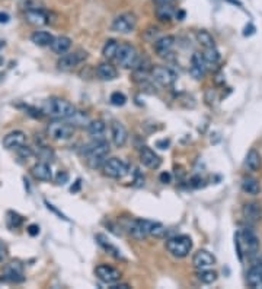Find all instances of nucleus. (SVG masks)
I'll return each mask as SVG.
<instances>
[{
  "instance_id": "obj_47",
  "label": "nucleus",
  "mask_w": 262,
  "mask_h": 289,
  "mask_svg": "<svg viewBox=\"0 0 262 289\" xmlns=\"http://www.w3.org/2000/svg\"><path fill=\"white\" fill-rule=\"evenodd\" d=\"M153 1L159 6V4H168V3H172L174 0H153Z\"/></svg>"
},
{
  "instance_id": "obj_14",
  "label": "nucleus",
  "mask_w": 262,
  "mask_h": 289,
  "mask_svg": "<svg viewBox=\"0 0 262 289\" xmlns=\"http://www.w3.org/2000/svg\"><path fill=\"white\" fill-rule=\"evenodd\" d=\"M26 143V134L22 130H13L3 137V146L7 151H18Z\"/></svg>"
},
{
  "instance_id": "obj_43",
  "label": "nucleus",
  "mask_w": 262,
  "mask_h": 289,
  "mask_svg": "<svg viewBox=\"0 0 262 289\" xmlns=\"http://www.w3.org/2000/svg\"><path fill=\"white\" fill-rule=\"evenodd\" d=\"M159 180H161V183H163V184H169V183H171V180H172V176H171L169 173L163 171V173L159 176Z\"/></svg>"
},
{
  "instance_id": "obj_25",
  "label": "nucleus",
  "mask_w": 262,
  "mask_h": 289,
  "mask_svg": "<svg viewBox=\"0 0 262 289\" xmlns=\"http://www.w3.org/2000/svg\"><path fill=\"white\" fill-rule=\"evenodd\" d=\"M50 47H51V50H53L56 54H60V56H61V54L67 53V51L72 48V40H70L69 37L61 35V37L54 38Z\"/></svg>"
},
{
  "instance_id": "obj_8",
  "label": "nucleus",
  "mask_w": 262,
  "mask_h": 289,
  "mask_svg": "<svg viewBox=\"0 0 262 289\" xmlns=\"http://www.w3.org/2000/svg\"><path fill=\"white\" fill-rule=\"evenodd\" d=\"M136 25H137V19L134 16V13H121L118 15L112 23H111V29L114 32H118V34H131L134 29H136Z\"/></svg>"
},
{
  "instance_id": "obj_2",
  "label": "nucleus",
  "mask_w": 262,
  "mask_h": 289,
  "mask_svg": "<svg viewBox=\"0 0 262 289\" xmlns=\"http://www.w3.org/2000/svg\"><path fill=\"white\" fill-rule=\"evenodd\" d=\"M83 154H85L87 165L90 168H93V170H96L99 167L102 168V165L106 161V156L109 154V143L103 139L95 140L90 145H87Z\"/></svg>"
},
{
  "instance_id": "obj_6",
  "label": "nucleus",
  "mask_w": 262,
  "mask_h": 289,
  "mask_svg": "<svg viewBox=\"0 0 262 289\" xmlns=\"http://www.w3.org/2000/svg\"><path fill=\"white\" fill-rule=\"evenodd\" d=\"M103 176L115 180H121L128 174V164L120 158H108L102 165Z\"/></svg>"
},
{
  "instance_id": "obj_34",
  "label": "nucleus",
  "mask_w": 262,
  "mask_h": 289,
  "mask_svg": "<svg viewBox=\"0 0 262 289\" xmlns=\"http://www.w3.org/2000/svg\"><path fill=\"white\" fill-rule=\"evenodd\" d=\"M197 41H198L204 48L216 47L213 35H211L208 31H205V29H200V31H197Z\"/></svg>"
},
{
  "instance_id": "obj_9",
  "label": "nucleus",
  "mask_w": 262,
  "mask_h": 289,
  "mask_svg": "<svg viewBox=\"0 0 262 289\" xmlns=\"http://www.w3.org/2000/svg\"><path fill=\"white\" fill-rule=\"evenodd\" d=\"M152 79L163 88H169L176 82V73L166 66H152Z\"/></svg>"
},
{
  "instance_id": "obj_31",
  "label": "nucleus",
  "mask_w": 262,
  "mask_h": 289,
  "mask_svg": "<svg viewBox=\"0 0 262 289\" xmlns=\"http://www.w3.org/2000/svg\"><path fill=\"white\" fill-rule=\"evenodd\" d=\"M202 57H204V62L208 66H216L219 62H220V53L216 47H208V48H204V53H202Z\"/></svg>"
},
{
  "instance_id": "obj_48",
  "label": "nucleus",
  "mask_w": 262,
  "mask_h": 289,
  "mask_svg": "<svg viewBox=\"0 0 262 289\" xmlns=\"http://www.w3.org/2000/svg\"><path fill=\"white\" fill-rule=\"evenodd\" d=\"M125 289L128 288V285H125V284H121V285H112V289Z\"/></svg>"
},
{
  "instance_id": "obj_29",
  "label": "nucleus",
  "mask_w": 262,
  "mask_h": 289,
  "mask_svg": "<svg viewBox=\"0 0 262 289\" xmlns=\"http://www.w3.org/2000/svg\"><path fill=\"white\" fill-rule=\"evenodd\" d=\"M96 241H98V244L106 251V253H109L111 256H114L115 259H122V256H121V251L114 245V244H111L109 243V240H106V237L105 235H96Z\"/></svg>"
},
{
  "instance_id": "obj_1",
  "label": "nucleus",
  "mask_w": 262,
  "mask_h": 289,
  "mask_svg": "<svg viewBox=\"0 0 262 289\" xmlns=\"http://www.w3.org/2000/svg\"><path fill=\"white\" fill-rule=\"evenodd\" d=\"M42 112L45 115H50L51 118H56V120H66V118H72L76 114V108L67 99L53 96L44 102Z\"/></svg>"
},
{
  "instance_id": "obj_19",
  "label": "nucleus",
  "mask_w": 262,
  "mask_h": 289,
  "mask_svg": "<svg viewBox=\"0 0 262 289\" xmlns=\"http://www.w3.org/2000/svg\"><path fill=\"white\" fill-rule=\"evenodd\" d=\"M246 284L254 289H262V259L255 262L246 273Z\"/></svg>"
},
{
  "instance_id": "obj_10",
  "label": "nucleus",
  "mask_w": 262,
  "mask_h": 289,
  "mask_svg": "<svg viewBox=\"0 0 262 289\" xmlns=\"http://www.w3.org/2000/svg\"><path fill=\"white\" fill-rule=\"evenodd\" d=\"M153 221L149 219H133L127 228L128 234L136 238V240H144L147 237H150V231L153 226Z\"/></svg>"
},
{
  "instance_id": "obj_17",
  "label": "nucleus",
  "mask_w": 262,
  "mask_h": 289,
  "mask_svg": "<svg viewBox=\"0 0 262 289\" xmlns=\"http://www.w3.org/2000/svg\"><path fill=\"white\" fill-rule=\"evenodd\" d=\"M216 263V257L207 251V250H198L194 256H192V265L197 270L201 269H210L211 266H214Z\"/></svg>"
},
{
  "instance_id": "obj_44",
  "label": "nucleus",
  "mask_w": 262,
  "mask_h": 289,
  "mask_svg": "<svg viewBox=\"0 0 262 289\" xmlns=\"http://www.w3.org/2000/svg\"><path fill=\"white\" fill-rule=\"evenodd\" d=\"M191 186H192V187H201V186H202V178L194 177V178L191 180Z\"/></svg>"
},
{
  "instance_id": "obj_24",
  "label": "nucleus",
  "mask_w": 262,
  "mask_h": 289,
  "mask_svg": "<svg viewBox=\"0 0 262 289\" xmlns=\"http://www.w3.org/2000/svg\"><path fill=\"white\" fill-rule=\"evenodd\" d=\"M25 18H26V21H28L29 23H32V25L41 26V25L48 23V15H47V12H44L42 9H29V10L26 12Z\"/></svg>"
},
{
  "instance_id": "obj_30",
  "label": "nucleus",
  "mask_w": 262,
  "mask_h": 289,
  "mask_svg": "<svg viewBox=\"0 0 262 289\" xmlns=\"http://www.w3.org/2000/svg\"><path fill=\"white\" fill-rule=\"evenodd\" d=\"M105 129H106V126H105V123L102 120H92L87 124V132L95 139L102 137V134L105 133Z\"/></svg>"
},
{
  "instance_id": "obj_23",
  "label": "nucleus",
  "mask_w": 262,
  "mask_h": 289,
  "mask_svg": "<svg viewBox=\"0 0 262 289\" xmlns=\"http://www.w3.org/2000/svg\"><path fill=\"white\" fill-rule=\"evenodd\" d=\"M96 75L101 81H114L118 76V72L115 69V66H112L111 63H101L96 67Z\"/></svg>"
},
{
  "instance_id": "obj_41",
  "label": "nucleus",
  "mask_w": 262,
  "mask_h": 289,
  "mask_svg": "<svg viewBox=\"0 0 262 289\" xmlns=\"http://www.w3.org/2000/svg\"><path fill=\"white\" fill-rule=\"evenodd\" d=\"M26 232H28L31 237H37V235L40 234V226L35 225V223H31V225L26 228Z\"/></svg>"
},
{
  "instance_id": "obj_33",
  "label": "nucleus",
  "mask_w": 262,
  "mask_h": 289,
  "mask_svg": "<svg viewBox=\"0 0 262 289\" xmlns=\"http://www.w3.org/2000/svg\"><path fill=\"white\" fill-rule=\"evenodd\" d=\"M118 47H120V43L117 40H108L102 48V56L106 59V60H112L115 59L117 56V51H118Z\"/></svg>"
},
{
  "instance_id": "obj_3",
  "label": "nucleus",
  "mask_w": 262,
  "mask_h": 289,
  "mask_svg": "<svg viewBox=\"0 0 262 289\" xmlns=\"http://www.w3.org/2000/svg\"><path fill=\"white\" fill-rule=\"evenodd\" d=\"M192 245V240L188 235H176L166 241V250L176 259H185L191 253Z\"/></svg>"
},
{
  "instance_id": "obj_5",
  "label": "nucleus",
  "mask_w": 262,
  "mask_h": 289,
  "mask_svg": "<svg viewBox=\"0 0 262 289\" xmlns=\"http://www.w3.org/2000/svg\"><path fill=\"white\" fill-rule=\"evenodd\" d=\"M238 237H239V241H241L243 254H246L249 259L258 256V251H260V240H258L257 234L251 228H245L242 232L238 234Z\"/></svg>"
},
{
  "instance_id": "obj_27",
  "label": "nucleus",
  "mask_w": 262,
  "mask_h": 289,
  "mask_svg": "<svg viewBox=\"0 0 262 289\" xmlns=\"http://www.w3.org/2000/svg\"><path fill=\"white\" fill-rule=\"evenodd\" d=\"M53 40H54L53 34H50L47 31H35L31 35V41L38 47H48V45H51Z\"/></svg>"
},
{
  "instance_id": "obj_38",
  "label": "nucleus",
  "mask_w": 262,
  "mask_h": 289,
  "mask_svg": "<svg viewBox=\"0 0 262 289\" xmlns=\"http://www.w3.org/2000/svg\"><path fill=\"white\" fill-rule=\"evenodd\" d=\"M166 234V228L161 223V222H155L150 231V237H156V238H162Z\"/></svg>"
},
{
  "instance_id": "obj_46",
  "label": "nucleus",
  "mask_w": 262,
  "mask_h": 289,
  "mask_svg": "<svg viewBox=\"0 0 262 289\" xmlns=\"http://www.w3.org/2000/svg\"><path fill=\"white\" fill-rule=\"evenodd\" d=\"M156 145H158V148H161V149H168V146H169V140H159Z\"/></svg>"
},
{
  "instance_id": "obj_37",
  "label": "nucleus",
  "mask_w": 262,
  "mask_h": 289,
  "mask_svg": "<svg viewBox=\"0 0 262 289\" xmlns=\"http://www.w3.org/2000/svg\"><path fill=\"white\" fill-rule=\"evenodd\" d=\"M109 101H111V104L115 105V107H122V105H125V102H127V96L124 95L122 92H112Z\"/></svg>"
},
{
  "instance_id": "obj_42",
  "label": "nucleus",
  "mask_w": 262,
  "mask_h": 289,
  "mask_svg": "<svg viewBox=\"0 0 262 289\" xmlns=\"http://www.w3.org/2000/svg\"><path fill=\"white\" fill-rule=\"evenodd\" d=\"M6 257H7V245L3 241H0V263L4 262Z\"/></svg>"
},
{
  "instance_id": "obj_40",
  "label": "nucleus",
  "mask_w": 262,
  "mask_h": 289,
  "mask_svg": "<svg viewBox=\"0 0 262 289\" xmlns=\"http://www.w3.org/2000/svg\"><path fill=\"white\" fill-rule=\"evenodd\" d=\"M18 154H19V156L20 158H23V159H28L31 155H32V151H31V148H28V146H22V148H19L18 149Z\"/></svg>"
},
{
  "instance_id": "obj_21",
  "label": "nucleus",
  "mask_w": 262,
  "mask_h": 289,
  "mask_svg": "<svg viewBox=\"0 0 262 289\" xmlns=\"http://www.w3.org/2000/svg\"><path fill=\"white\" fill-rule=\"evenodd\" d=\"M243 216L248 222H258L262 216L261 204L257 201H249L243 206Z\"/></svg>"
},
{
  "instance_id": "obj_39",
  "label": "nucleus",
  "mask_w": 262,
  "mask_h": 289,
  "mask_svg": "<svg viewBox=\"0 0 262 289\" xmlns=\"http://www.w3.org/2000/svg\"><path fill=\"white\" fill-rule=\"evenodd\" d=\"M69 180H70V176L66 171H59L57 176H56V183L59 186H63V184L69 183Z\"/></svg>"
},
{
  "instance_id": "obj_28",
  "label": "nucleus",
  "mask_w": 262,
  "mask_h": 289,
  "mask_svg": "<svg viewBox=\"0 0 262 289\" xmlns=\"http://www.w3.org/2000/svg\"><path fill=\"white\" fill-rule=\"evenodd\" d=\"M242 190L249 194V196H257L261 192V186H260V181L254 177H245L242 180Z\"/></svg>"
},
{
  "instance_id": "obj_22",
  "label": "nucleus",
  "mask_w": 262,
  "mask_h": 289,
  "mask_svg": "<svg viewBox=\"0 0 262 289\" xmlns=\"http://www.w3.org/2000/svg\"><path fill=\"white\" fill-rule=\"evenodd\" d=\"M175 45V37L172 35H165V37H161L155 41V50L159 56H165V54H169L171 50L174 48Z\"/></svg>"
},
{
  "instance_id": "obj_18",
  "label": "nucleus",
  "mask_w": 262,
  "mask_h": 289,
  "mask_svg": "<svg viewBox=\"0 0 262 289\" xmlns=\"http://www.w3.org/2000/svg\"><path fill=\"white\" fill-rule=\"evenodd\" d=\"M111 137H112V143L117 148L125 146V143L128 140V133H127L125 126L122 123H120V121H112V124H111Z\"/></svg>"
},
{
  "instance_id": "obj_49",
  "label": "nucleus",
  "mask_w": 262,
  "mask_h": 289,
  "mask_svg": "<svg viewBox=\"0 0 262 289\" xmlns=\"http://www.w3.org/2000/svg\"><path fill=\"white\" fill-rule=\"evenodd\" d=\"M79 187H81V181L78 180V181H76V187H72L70 190H72V193H75V192H78V190H79Z\"/></svg>"
},
{
  "instance_id": "obj_20",
  "label": "nucleus",
  "mask_w": 262,
  "mask_h": 289,
  "mask_svg": "<svg viewBox=\"0 0 262 289\" xmlns=\"http://www.w3.org/2000/svg\"><path fill=\"white\" fill-rule=\"evenodd\" d=\"M31 174L38 181H51L53 180V171L47 162H37L31 168Z\"/></svg>"
},
{
  "instance_id": "obj_45",
  "label": "nucleus",
  "mask_w": 262,
  "mask_h": 289,
  "mask_svg": "<svg viewBox=\"0 0 262 289\" xmlns=\"http://www.w3.org/2000/svg\"><path fill=\"white\" fill-rule=\"evenodd\" d=\"M10 21V16L4 12H0V23H7Z\"/></svg>"
},
{
  "instance_id": "obj_7",
  "label": "nucleus",
  "mask_w": 262,
  "mask_h": 289,
  "mask_svg": "<svg viewBox=\"0 0 262 289\" xmlns=\"http://www.w3.org/2000/svg\"><path fill=\"white\" fill-rule=\"evenodd\" d=\"M115 60L124 69H134L139 62V53L131 44H120Z\"/></svg>"
},
{
  "instance_id": "obj_16",
  "label": "nucleus",
  "mask_w": 262,
  "mask_h": 289,
  "mask_svg": "<svg viewBox=\"0 0 262 289\" xmlns=\"http://www.w3.org/2000/svg\"><path fill=\"white\" fill-rule=\"evenodd\" d=\"M207 72V65L204 62V57L201 53H194L191 57V67H189V75L195 79V81H201L204 79Z\"/></svg>"
},
{
  "instance_id": "obj_36",
  "label": "nucleus",
  "mask_w": 262,
  "mask_h": 289,
  "mask_svg": "<svg viewBox=\"0 0 262 289\" xmlns=\"http://www.w3.org/2000/svg\"><path fill=\"white\" fill-rule=\"evenodd\" d=\"M6 222H7V226H9V228L15 229V228H19V226L22 225L23 218H22L19 213H16V212H12V210H10V212H7Z\"/></svg>"
},
{
  "instance_id": "obj_32",
  "label": "nucleus",
  "mask_w": 262,
  "mask_h": 289,
  "mask_svg": "<svg viewBox=\"0 0 262 289\" xmlns=\"http://www.w3.org/2000/svg\"><path fill=\"white\" fill-rule=\"evenodd\" d=\"M174 15L175 10L171 3H168V4H159V7L156 9V16L162 22H169L174 18Z\"/></svg>"
},
{
  "instance_id": "obj_35",
  "label": "nucleus",
  "mask_w": 262,
  "mask_h": 289,
  "mask_svg": "<svg viewBox=\"0 0 262 289\" xmlns=\"http://www.w3.org/2000/svg\"><path fill=\"white\" fill-rule=\"evenodd\" d=\"M197 279L201 282V284H205V285H211L213 282H216L217 279V273L210 270V269H201L197 272Z\"/></svg>"
},
{
  "instance_id": "obj_12",
  "label": "nucleus",
  "mask_w": 262,
  "mask_h": 289,
  "mask_svg": "<svg viewBox=\"0 0 262 289\" xmlns=\"http://www.w3.org/2000/svg\"><path fill=\"white\" fill-rule=\"evenodd\" d=\"M1 279L7 284L23 282L25 276H23V266L20 265V262H10L9 265H6L1 273Z\"/></svg>"
},
{
  "instance_id": "obj_13",
  "label": "nucleus",
  "mask_w": 262,
  "mask_h": 289,
  "mask_svg": "<svg viewBox=\"0 0 262 289\" xmlns=\"http://www.w3.org/2000/svg\"><path fill=\"white\" fill-rule=\"evenodd\" d=\"M95 275L96 278L103 282V284H108V285H112L115 282H118L121 279V272L112 266H108V265H99L96 266L95 269Z\"/></svg>"
},
{
  "instance_id": "obj_15",
  "label": "nucleus",
  "mask_w": 262,
  "mask_h": 289,
  "mask_svg": "<svg viewBox=\"0 0 262 289\" xmlns=\"http://www.w3.org/2000/svg\"><path fill=\"white\" fill-rule=\"evenodd\" d=\"M140 161L149 170H158L162 165V158L149 146H143L140 149Z\"/></svg>"
},
{
  "instance_id": "obj_11",
  "label": "nucleus",
  "mask_w": 262,
  "mask_h": 289,
  "mask_svg": "<svg viewBox=\"0 0 262 289\" xmlns=\"http://www.w3.org/2000/svg\"><path fill=\"white\" fill-rule=\"evenodd\" d=\"M86 57L87 53L86 51H82V50L73 51V53H64V54H61L60 59L57 60V67H59L60 70H64V72L72 70V69H75L76 66H79Z\"/></svg>"
},
{
  "instance_id": "obj_4",
  "label": "nucleus",
  "mask_w": 262,
  "mask_h": 289,
  "mask_svg": "<svg viewBox=\"0 0 262 289\" xmlns=\"http://www.w3.org/2000/svg\"><path fill=\"white\" fill-rule=\"evenodd\" d=\"M47 134L53 140H57V142L69 140L75 134V127H73V124L64 123L61 120H56L47 126Z\"/></svg>"
},
{
  "instance_id": "obj_26",
  "label": "nucleus",
  "mask_w": 262,
  "mask_h": 289,
  "mask_svg": "<svg viewBox=\"0 0 262 289\" xmlns=\"http://www.w3.org/2000/svg\"><path fill=\"white\" fill-rule=\"evenodd\" d=\"M261 164L262 159L260 152L257 149H251L248 152L246 158H245V168L249 170V171H252V173H255V171H258L261 168Z\"/></svg>"
}]
</instances>
